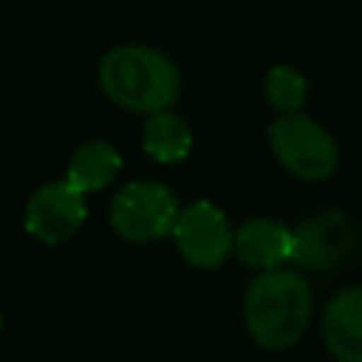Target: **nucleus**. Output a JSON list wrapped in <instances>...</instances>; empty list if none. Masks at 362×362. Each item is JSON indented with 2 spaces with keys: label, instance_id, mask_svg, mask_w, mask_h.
I'll use <instances>...</instances> for the list:
<instances>
[{
  "label": "nucleus",
  "instance_id": "obj_1",
  "mask_svg": "<svg viewBox=\"0 0 362 362\" xmlns=\"http://www.w3.org/2000/svg\"><path fill=\"white\" fill-rule=\"evenodd\" d=\"M99 90L130 113L173 110L181 96V71L170 54L144 42H122L102 54L96 65Z\"/></svg>",
  "mask_w": 362,
  "mask_h": 362
},
{
  "label": "nucleus",
  "instance_id": "obj_2",
  "mask_svg": "<svg viewBox=\"0 0 362 362\" xmlns=\"http://www.w3.org/2000/svg\"><path fill=\"white\" fill-rule=\"evenodd\" d=\"M314 294L300 269H272L255 274L243 294V325L263 351L291 348L308 328Z\"/></svg>",
  "mask_w": 362,
  "mask_h": 362
},
{
  "label": "nucleus",
  "instance_id": "obj_3",
  "mask_svg": "<svg viewBox=\"0 0 362 362\" xmlns=\"http://www.w3.org/2000/svg\"><path fill=\"white\" fill-rule=\"evenodd\" d=\"M266 136L277 164L305 184H320L331 178L339 167L337 139L328 127L305 113L274 116Z\"/></svg>",
  "mask_w": 362,
  "mask_h": 362
},
{
  "label": "nucleus",
  "instance_id": "obj_4",
  "mask_svg": "<svg viewBox=\"0 0 362 362\" xmlns=\"http://www.w3.org/2000/svg\"><path fill=\"white\" fill-rule=\"evenodd\" d=\"M178 215V198L167 184L153 178H136L113 195L107 223L127 243H156L173 238Z\"/></svg>",
  "mask_w": 362,
  "mask_h": 362
},
{
  "label": "nucleus",
  "instance_id": "obj_5",
  "mask_svg": "<svg viewBox=\"0 0 362 362\" xmlns=\"http://www.w3.org/2000/svg\"><path fill=\"white\" fill-rule=\"evenodd\" d=\"M356 246L359 232L354 221L339 209L311 215L297 229H291V263L300 272H334L351 260Z\"/></svg>",
  "mask_w": 362,
  "mask_h": 362
},
{
  "label": "nucleus",
  "instance_id": "obj_6",
  "mask_svg": "<svg viewBox=\"0 0 362 362\" xmlns=\"http://www.w3.org/2000/svg\"><path fill=\"white\" fill-rule=\"evenodd\" d=\"M173 243L184 263L201 272H212L229 260L235 243V226L229 223L221 206L201 198L181 206V215L173 229Z\"/></svg>",
  "mask_w": 362,
  "mask_h": 362
},
{
  "label": "nucleus",
  "instance_id": "obj_7",
  "mask_svg": "<svg viewBox=\"0 0 362 362\" xmlns=\"http://www.w3.org/2000/svg\"><path fill=\"white\" fill-rule=\"evenodd\" d=\"M85 218H88V201L65 178L45 181L42 187H37L23 209L25 232L45 246H59L71 240L85 226Z\"/></svg>",
  "mask_w": 362,
  "mask_h": 362
},
{
  "label": "nucleus",
  "instance_id": "obj_8",
  "mask_svg": "<svg viewBox=\"0 0 362 362\" xmlns=\"http://www.w3.org/2000/svg\"><path fill=\"white\" fill-rule=\"evenodd\" d=\"M232 255H238V260L257 274L280 269L286 260H291V229L269 215L246 218L235 226Z\"/></svg>",
  "mask_w": 362,
  "mask_h": 362
},
{
  "label": "nucleus",
  "instance_id": "obj_9",
  "mask_svg": "<svg viewBox=\"0 0 362 362\" xmlns=\"http://www.w3.org/2000/svg\"><path fill=\"white\" fill-rule=\"evenodd\" d=\"M320 331L337 362H362V286L339 288L325 303Z\"/></svg>",
  "mask_w": 362,
  "mask_h": 362
},
{
  "label": "nucleus",
  "instance_id": "obj_10",
  "mask_svg": "<svg viewBox=\"0 0 362 362\" xmlns=\"http://www.w3.org/2000/svg\"><path fill=\"white\" fill-rule=\"evenodd\" d=\"M122 173L119 150L105 139H85L68 158L65 181L82 195L110 187Z\"/></svg>",
  "mask_w": 362,
  "mask_h": 362
},
{
  "label": "nucleus",
  "instance_id": "obj_11",
  "mask_svg": "<svg viewBox=\"0 0 362 362\" xmlns=\"http://www.w3.org/2000/svg\"><path fill=\"white\" fill-rule=\"evenodd\" d=\"M195 136L189 122L175 110H161L144 116L141 124V147L158 164H181L192 153Z\"/></svg>",
  "mask_w": 362,
  "mask_h": 362
},
{
  "label": "nucleus",
  "instance_id": "obj_12",
  "mask_svg": "<svg viewBox=\"0 0 362 362\" xmlns=\"http://www.w3.org/2000/svg\"><path fill=\"white\" fill-rule=\"evenodd\" d=\"M263 96H266L269 107L277 110V116L303 113V107L308 102V79L300 68L280 62V65L269 68V74L263 79Z\"/></svg>",
  "mask_w": 362,
  "mask_h": 362
},
{
  "label": "nucleus",
  "instance_id": "obj_13",
  "mask_svg": "<svg viewBox=\"0 0 362 362\" xmlns=\"http://www.w3.org/2000/svg\"><path fill=\"white\" fill-rule=\"evenodd\" d=\"M0 328H3V317H0Z\"/></svg>",
  "mask_w": 362,
  "mask_h": 362
}]
</instances>
